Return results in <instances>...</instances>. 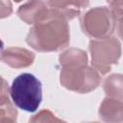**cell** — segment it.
Listing matches in <instances>:
<instances>
[{"label": "cell", "instance_id": "cell-1", "mask_svg": "<svg viewBox=\"0 0 123 123\" xmlns=\"http://www.w3.org/2000/svg\"><path fill=\"white\" fill-rule=\"evenodd\" d=\"M66 20L62 13L49 9L31 28L27 43L40 52L58 51L66 47L69 43V27Z\"/></svg>", "mask_w": 123, "mask_h": 123}, {"label": "cell", "instance_id": "cell-2", "mask_svg": "<svg viewBox=\"0 0 123 123\" xmlns=\"http://www.w3.org/2000/svg\"><path fill=\"white\" fill-rule=\"evenodd\" d=\"M86 52L72 48L63 52L60 57L62 65L61 83L66 88L79 93L89 92L96 88L101 81L99 71L87 66Z\"/></svg>", "mask_w": 123, "mask_h": 123}, {"label": "cell", "instance_id": "cell-3", "mask_svg": "<svg viewBox=\"0 0 123 123\" xmlns=\"http://www.w3.org/2000/svg\"><path fill=\"white\" fill-rule=\"evenodd\" d=\"M9 92L13 104L29 112L36 111L42 100L41 83L31 73L18 75L12 81Z\"/></svg>", "mask_w": 123, "mask_h": 123}, {"label": "cell", "instance_id": "cell-4", "mask_svg": "<svg viewBox=\"0 0 123 123\" xmlns=\"http://www.w3.org/2000/svg\"><path fill=\"white\" fill-rule=\"evenodd\" d=\"M91 62L95 69L101 74L111 70V64L116 63L120 54V43L115 37L94 38L89 42Z\"/></svg>", "mask_w": 123, "mask_h": 123}, {"label": "cell", "instance_id": "cell-5", "mask_svg": "<svg viewBox=\"0 0 123 123\" xmlns=\"http://www.w3.org/2000/svg\"><path fill=\"white\" fill-rule=\"evenodd\" d=\"M115 19L111 10L106 7H97L86 12L81 17L83 32L92 38L110 37L115 28Z\"/></svg>", "mask_w": 123, "mask_h": 123}, {"label": "cell", "instance_id": "cell-6", "mask_svg": "<svg viewBox=\"0 0 123 123\" xmlns=\"http://www.w3.org/2000/svg\"><path fill=\"white\" fill-rule=\"evenodd\" d=\"M1 60L8 65L15 68L26 67L33 63L34 53L19 47H11L2 52Z\"/></svg>", "mask_w": 123, "mask_h": 123}, {"label": "cell", "instance_id": "cell-7", "mask_svg": "<svg viewBox=\"0 0 123 123\" xmlns=\"http://www.w3.org/2000/svg\"><path fill=\"white\" fill-rule=\"evenodd\" d=\"M47 6L42 0H30L18 9L17 14L28 24H35L47 13L49 11Z\"/></svg>", "mask_w": 123, "mask_h": 123}, {"label": "cell", "instance_id": "cell-8", "mask_svg": "<svg viewBox=\"0 0 123 123\" xmlns=\"http://www.w3.org/2000/svg\"><path fill=\"white\" fill-rule=\"evenodd\" d=\"M88 0H48L47 5L62 13L66 19H72L80 14L83 8L88 6Z\"/></svg>", "mask_w": 123, "mask_h": 123}, {"label": "cell", "instance_id": "cell-9", "mask_svg": "<svg viewBox=\"0 0 123 123\" xmlns=\"http://www.w3.org/2000/svg\"><path fill=\"white\" fill-rule=\"evenodd\" d=\"M99 113L106 121H122L123 101L111 97L106 98L99 109Z\"/></svg>", "mask_w": 123, "mask_h": 123}, {"label": "cell", "instance_id": "cell-10", "mask_svg": "<svg viewBox=\"0 0 123 123\" xmlns=\"http://www.w3.org/2000/svg\"><path fill=\"white\" fill-rule=\"evenodd\" d=\"M104 90L109 97L123 101V75L114 74L104 82Z\"/></svg>", "mask_w": 123, "mask_h": 123}, {"label": "cell", "instance_id": "cell-11", "mask_svg": "<svg viewBox=\"0 0 123 123\" xmlns=\"http://www.w3.org/2000/svg\"><path fill=\"white\" fill-rule=\"evenodd\" d=\"M111 12L116 23H123V0H112L111 2Z\"/></svg>", "mask_w": 123, "mask_h": 123}, {"label": "cell", "instance_id": "cell-12", "mask_svg": "<svg viewBox=\"0 0 123 123\" xmlns=\"http://www.w3.org/2000/svg\"><path fill=\"white\" fill-rule=\"evenodd\" d=\"M117 33H118L119 37L123 39V23H118V26H117Z\"/></svg>", "mask_w": 123, "mask_h": 123}, {"label": "cell", "instance_id": "cell-13", "mask_svg": "<svg viewBox=\"0 0 123 123\" xmlns=\"http://www.w3.org/2000/svg\"><path fill=\"white\" fill-rule=\"evenodd\" d=\"M107 1H108V2H110V3H111V1H112V0H107Z\"/></svg>", "mask_w": 123, "mask_h": 123}, {"label": "cell", "instance_id": "cell-14", "mask_svg": "<svg viewBox=\"0 0 123 123\" xmlns=\"http://www.w3.org/2000/svg\"><path fill=\"white\" fill-rule=\"evenodd\" d=\"M14 1H16V2H19V1H21V0H14Z\"/></svg>", "mask_w": 123, "mask_h": 123}]
</instances>
